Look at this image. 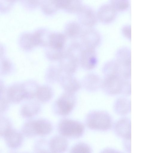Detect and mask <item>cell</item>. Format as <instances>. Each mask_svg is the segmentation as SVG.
I'll use <instances>...</instances> for the list:
<instances>
[{
	"mask_svg": "<svg viewBox=\"0 0 162 153\" xmlns=\"http://www.w3.org/2000/svg\"><path fill=\"white\" fill-rule=\"evenodd\" d=\"M101 88L106 94L110 96H129L131 93L130 79L118 75L105 76Z\"/></svg>",
	"mask_w": 162,
	"mask_h": 153,
	"instance_id": "6da1fadb",
	"label": "cell"
},
{
	"mask_svg": "<svg viewBox=\"0 0 162 153\" xmlns=\"http://www.w3.org/2000/svg\"><path fill=\"white\" fill-rule=\"evenodd\" d=\"M21 130L23 135L27 137H33L37 135L35 126V120H30L26 123L23 125Z\"/></svg>",
	"mask_w": 162,
	"mask_h": 153,
	"instance_id": "d4e9b609",
	"label": "cell"
},
{
	"mask_svg": "<svg viewBox=\"0 0 162 153\" xmlns=\"http://www.w3.org/2000/svg\"><path fill=\"white\" fill-rule=\"evenodd\" d=\"M53 95L52 89L48 86H44L38 88L36 96L39 101L45 102L50 101Z\"/></svg>",
	"mask_w": 162,
	"mask_h": 153,
	"instance_id": "cb8c5ba5",
	"label": "cell"
},
{
	"mask_svg": "<svg viewBox=\"0 0 162 153\" xmlns=\"http://www.w3.org/2000/svg\"><path fill=\"white\" fill-rule=\"evenodd\" d=\"M2 96L0 97V112L3 113L8 108L10 102L7 97L6 98L3 96Z\"/></svg>",
	"mask_w": 162,
	"mask_h": 153,
	"instance_id": "1f68e13d",
	"label": "cell"
},
{
	"mask_svg": "<svg viewBox=\"0 0 162 153\" xmlns=\"http://www.w3.org/2000/svg\"><path fill=\"white\" fill-rule=\"evenodd\" d=\"M68 144V141L65 137L62 135L55 136L49 143L50 151L52 153L64 152L67 150Z\"/></svg>",
	"mask_w": 162,
	"mask_h": 153,
	"instance_id": "2e32d148",
	"label": "cell"
},
{
	"mask_svg": "<svg viewBox=\"0 0 162 153\" xmlns=\"http://www.w3.org/2000/svg\"><path fill=\"white\" fill-rule=\"evenodd\" d=\"M102 80L98 74L90 73L86 74L83 78L81 84L86 90L94 92L101 88Z\"/></svg>",
	"mask_w": 162,
	"mask_h": 153,
	"instance_id": "8fae6325",
	"label": "cell"
},
{
	"mask_svg": "<svg viewBox=\"0 0 162 153\" xmlns=\"http://www.w3.org/2000/svg\"><path fill=\"white\" fill-rule=\"evenodd\" d=\"M113 109L115 113L120 116H125L131 112V100L124 97H120L115 101Z\"/></svg>",
	"mask_w": 162,
	"mask_h": 153,
	"instance_id": "e0dca14e",
	"label": "cell"
},
{
	"mask_svg": "<svg viewBox=\"0 0 162 153\" xmlns=\"http://www.w3.org/2000/svg\"><path fill=\"white\" fill-rule=\"evenodd\" d=\"M102 72L105 76H119L118 63L116 59L106 62L102 68Z\"/></svg>",
	"mask_w": 162,
	"mask_h": 153,
	"instance_id": "603a6c76",
	"label": "cell"
},
{
	"mask_svg": "<svg viewBox=\"0 0 162 153\" xmlns=\"http://www.w3.org/2000/svg\"><path fill=\"white\" fill-rule=\"evenodd\" d=\"M60 60L61 69L66 74L73 75L76 72L79 65L77 58L66 52Z\"/></svg>",
	"mask_w": 162,
	"mask_h": 153,
	"instance_id": "30bf717a",
	"label": "cell"
},
{
	"mask_svg": "<svg viewBox=\"0 0 162 153\" xmlns=\"http://www.w3.org/2000/svg\"><path fill=\"white\" fill-rule=\"evenodd\" d=\"M11 129V125L7 118L2 117L0 118V135L4 136L5 134Z\"/></svg>",
	"mask_w": 162,
	"mask_h": 153,
	"instance_id": "f546056e",
	"label": "cell"
},
{
	"mask_svg": "<svg viewBox=\"0 0 162 153\" xmlns=\"http://www.w3.org/2000/svg\"><path fill=\"white\" fill-rule=\"evenodd\" d=\"M85 123L87 127L93 130L107 131L113 125V120L107 112L102 111H93L87 114Z\"/></svg>",
	"mask_w": 162,
	"mask_h": 153,
	"instance_id": "7a4b0ae2",
	"label": "cell"
},
{
	"mask_svg": "<svg viewBox=\"0 0 162 153\" xmlns=\"http://www.w3.org/2000/svg\"><path fill=\"white\" fill-rule=\"evenodd\" d=\"M115 134L123 141H131V122L130 119L124 117L118 120L113 125Z\"/></svg>",
	"mask_w": 162,
	"mask_h": 153,
	"instance_id": "ba28073f",
	"label": "cell"
},
{
	"mask_svg": "<svg viewBox=\"0 0 162 153\" xmlns=\"http://www.w3.org/2000/svg\"><path fill=\"white\" fill-rule=\"evenodd\" d=\"M35 126L37 135H47L52 132L53 129L52 123L45 119L35 120Z\"/></svg>",
	"mask_w": 162,
	"mask_h": 153,
	"instance_id": "7402d4cb",
	"label": "cell"
},
{
	"mask_svg": "<svg viewBox=\"0 0 162 153\" xmlns=\"http://www.w3.org/2000/svg\"><path fill=\"white\" fill-rule=\"evenodd\" d=\"M41 7L43 12L48 15L53 14L58 10L54 0H43Z\"/></svg>",
	"mask_w": 162,
	"mask_h": 153,
	"instance_id": "484cf974",
	"label": "cell"
},
{
	"mask_svg": "<svg viewBox=\"0 0 162 153\" xmlns=\"http://www.w3.org/2000/svg\"><path fill=\"white\" fill-rule=\"evenodd\" d=\"M84 48L81 42L74 41L70 44L66 52L74 56L79 60L80 54Z\"/></svg>",
	"mask_w": 162,
	"mask_h": 153,
	"instance_id": "4316f807",
	"label": "cell"
},
{
	"mask_svg": "<svg viewBox=\"0 0 162 153\" xmlns=\"http://www.w3.org/2000/svg\"><path fill=\"white\" fill-rule=\"evenodd\" d=\"M57 7L70 13H75L82 6V0H54Z\"/></svg>",
	"mask_w": 162,
	"mask_h": 153,
	"instance_id": "5bb4252c",
	"label": "cell"
},
{
	"mask_svg": "<svg viewBox=\"0 0 162 153\" xmlns=\"http://www.w3.org/2000/svg\"><path fill=\"white\" fill-rule=\"evenodd\" d=\"M98 61L95 49L84 48L79 60V65L83 69L87 71L93 70L96 66Z\"/></svg>",
	"mask_w": 162,
	"mask_h": 153,
	"instance_id": "9c48e42d",
	"label": "cell"
},
{
	"mask_svg": "<svg viewBox=\"0 0 162 153\" xmlns=\"http://www.w3.org/2000/svg\"><path fill=\"white\" fill-rule=\"evenodd\" d=\"M49 145L47 142L43 139H40L34 145L35 151L37 152H49L48 148Z\"/></svg>",
	"mask_w": 162,
	"mask_h": 153,
	"instance_id": "4dcf8cb0",
	"label": "cell"
},
{
	"mask_svg": "<svg viewBox=\"0 0 162 153\" xmlns=\"http://www.w3.org/2000/svg\"><path fill=\"white\" fill-rule=\"evenodd\" d=\"M117 12L110 4L103 5L97 13L98 20L103 24L110 23L115 19Z\"/></svg>",
	"mask_w": 162,
	"mask_h": 153,
	"instance_id": "7c38bea8",
	"label": "cell"
},
{
	"mask_svg": "<svg viewBox=\"0 0 162 153\" xmlns=\"http://www.w3.org/2000/svg\"><path fill=\"white\" fill-rule=\"evenodd\" d=\"M67 37L65 34L60 33H51L49 45L50 48L57 49H64Z\"/></svg>",
	"mask_w": 162,
	"mask_h": 153,
	"instance_id": "d6986e66",
	"label": "cell"
},
{
	"mask_svg": "<svg viewBox=\"0 0 162 153\" xmlns=\"http://www.w3.org/2000/svg\"><path fill=\"white\" fill-rule=\"evenodd\" d=\"M61 84L65 92L75 94L81 88V83L73 75L67 74L62 77Z\"/></svg>",
	"mask_w": 162,
	"mask_h": 153,
	"instance_id": "4fadbf2b",
	"label": "cell"
},
{
	"mask_svg": "<svg viewBox=\"0 0 162 153\" xmlns=\"http://www.w3.org/2000/svg\"><path fill=\"white\" fill-rule=\"evenodd\" d=\"M80 38L81 43L84 48L93 49L99 45L101 39L100 33L92 27L83 30Z\"/></svg>",
	"mask_w": 162,
	"mask_h": 153,
	"instance_id": "8992f818",
	"label": "cell"
},
{
	"mask_svg": "<svg viewBox=\"0 0 162 153\" xmlns=\"http://www.w3.org/2000/svg\"><path fill=\"white\" fill-rule=\"evenodd\" d=\"M124 36L128 39H131V27L130 25H127L123 26L122 29Z\"/></svg>",
	"mask_w": 162,
	"mask_h": 153,
	"instance_id": "836d02e7",
	"label": "cell"
},
{
	"mask_svg": "<svg viewBox=\"0 0 162 153\" xmlns=\"http://www.w3.org/2000/svg\"><path fill=\"white\" fill-rule=\"evenodd\" d=\"M24 5L28 8H33L40 3V0H22Z\"/></svg>",
	"mask_w": 162,
	"mask_h": 153,
	"instance_id": "d6a6232c",
	"label": "cell"
},
{
	"mask_svg": "<svg viewBox=\"0 0 162 153\" xmlns=\"http://www.w3.org/2000/svg\"><path fill=\"white\" fill-rule=\"evenodd\" d=\"M76 102L75 94L65 92L55 102L53 107L54 112L59 116L68 115L75 107Z\"/></svg>",
	"mask_w": 162,
	"mask_h": 153,
	"instance_id": "277c9868",
	"label": "cell"
},
{
	"mask_svg": "<svg viewBox=\"0 0 162 153\" xmlns=\"http://www.w3.org/2000/svg\"><path fill=\"white\" fill-rule=\"evenodd\" d=\"M119 76L126 79L131 77V55L130 49L127 47L119 48L116 53Z\"/></svg>",
	"mask_w": 162,
	"mask_h": 153,
	"instance_id": "5b68a950",
	"label": "cell"
},
{
	"mask_svg": "<svg viewBox=\"0 0 162 153\" xmlns=\"http://www.w3.org/2000/svg\"><path fill=\"white\" fill-rule=\"evenodd\" d=\"M5 2L7 4V7L10 8V6L12 5V4L14 2L18 0H4Z\"/></svg>",
	"mask_w": 162,
	"mask_h": 153,
	"instance_id": "e575fe53",
	"label": "cell"
},
{
	"mask_svg": "<svg viewBox=\"0 0 162 153\" xmlns=\"http://www.w3.org/2000/svg\"><path fill=\"white\" fill-rule=\"evenodd\" d=\"M3 137L7 145L11 148H19L23 142L22 134L18 131L12 129L7 132Z\"/></svg>",
	"mask_w": 162,
	"mask_h": 153,
	"instance_id": "9a60e30c",
	"label": "cell"
},
{
	"mask_svg": "<svg viewBox=\"0 0 162 153\" xmlns=\"http://www.w3.org/2000/svg\"><path fill=\"white\" fill-rule=\"evenodd\" d=\"M92 152V149L88 144L79 142L74 145L71 149L70 153H90Z\"/></svg>",
	"mask_w": 162,
	"mask_h": 153,
	"instance_id": "f1b7e54d",
	"label": "cell"
},
{
	"mask_svg": "<svg viewBox=\"0 0 162 153\" xmlns=\"http://www.w3.org/2000/svg\"><path fill=\"white\" fill-rule=\"evenodd\" d=\"M77 13L80 23L88 28L92 27L98 22L97 13L88 6L82 5Z\"/></svg>",
	"mask_w": 162,
	"mask_h": 153,
	"instance_id": "52a82bcc",
	"label": "cell"
},
{
	"mask_svg": "<svg viewBox=\"0 0 162 153\" xmlns=\"http://www.w3.org/2000/svg\"><path fill=\"white\" fill-rule=\"evenodd\" d=\"M110 4L117 11H125L129 8L128 0H110Z\"/></svg>",
	"mask_w": 162,
	"mask_h": 153,
	"instance_id": "83f0119b",
	"label": "cell"
},
{
	"mask_svg": "<svg viewBox=\"0 0 162 153\" xmlns=\"http://www.w3.org/2000/svg\"><path fill=\"white\" fill-rule=\"evenodd\" d=\"M83 30L80 24L72 21L68 23L65 27V35L70 39H75L80 37Z\"/></svg>",
	"mask_w": 162,
	"mask_h": 153,
	"instance_id": "ffe728a7",
	"label": "cell"
},
{
	"mask_svg": "<svg viewBox=\"0 0 162 153\" xmlns=\"http://www.w3.org/2000/svg\"><path fill=\"white\" fill-rule=\"evenodd\" d=\"M58 130L61 135L69 138L77 139L83 135L85 128L83 124L80 122L65 118L59 123Z\"/></svg>",
	"mask_w": 162,
	"mask_h": 153,
	"instance_id": "3957f363",
	"label": "cell"
},
{
	"mask_svg": "<svg viewBox=\"0 0 162 153\" xmlns=\"http://www.w3.org/2000/svg\"><path fill=\"white\" fill-rule=\"evenodd\" d=\"M40 105L36 101L26 103L21 108L20 113L21 115L25 118H28L36 114L40 109Z\"/></svg>",
	"mask_w": 162,
	"mask_h": 153,
	"instance_id": "44dd1931",
	"label": "cell"
},
{
	"mask_svg": "<svg viewBox=\"0 0 162 153\" xmlns=\"http://www.w3.org/2000/svg\"><path fill=\"white\" fill-rule=\"evenodd\" d=\"M7 97L10 102L18 103L25 98L23 86L16 85L11 87L8 90Z\"/></svg>",
	"mask_w": 162,
	"mask_h": 153,
	"instance_id": "ac0fdd59",
	"label": "cell"
}]
</instances>
